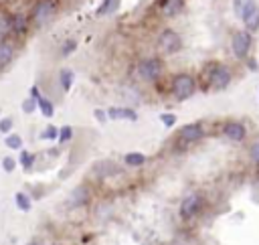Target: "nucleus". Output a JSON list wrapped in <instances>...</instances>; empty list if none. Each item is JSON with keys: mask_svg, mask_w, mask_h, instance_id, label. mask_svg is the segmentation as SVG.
<instances>
[{"mask_svg": "<svg viewBox=\"0 0 259 245\" xmlns=\"http://www.w3.org/2000/svg\"><path fill=\"white\" fill-rule=\"evenodd\" d=\"M195 91H197V81H195L192 75L180 73V75L174 77V81H172V95H174L178 101L190 99V97L195 95Z\"/></svg>", "mask_w": 259, "mask_h": 245, "instance_id": "f257e3e1", "label": "nucleus"}, {"mask_svg": "<svg viewBox=\"0 0 259 245\" xmlns=\"http://www.w3.org/2000/svg\"><path fill=\"white\" fill-rule=\"evenodd\" d=\"M73 49H75V41H67V43L63 45V49H61V51H63V55H69Z\"/></svg>", "mask_w": 259, "mask_h": 245, "instance_id": "2f4dec72", "label": "nucleus"}, {"mask_svg": "<svg viewBox=\"0 0 259 245\" xmlns=\"http://www.w3.org/2000/svg\"><path fill=\"white\" fill-rule=\"evenodd\" d=\"M209 83L213 85V89H225L231 83V71L225 65H213V69L209 71Z\"/></svg>", "mask_w": 259, "mask_h": 245, "instance_id": "39448f33", "label": "nucleus"}, {"mask_svg": "<svg viewBox=\"0 0 259 245\" xmlns=\"http://www.w3.org/2000/svg\"><path fill=\"white\" fill-rule=\"evenodd\" d=\"M59 79H61V87L67 91V89L73 85V71H71V69H63V71L59 73Z\"/></svg>", "mask_w": 259, "mask_h": 245, "instance_id": "6ab92c4d", "label": "nucleus"}, {"mask_svg": "<svg viewBox=\"0 0 259 245\" xmlns=\"http://www.w3.org/2000/svg\"><path fill=\"white\" fill-rule=\"evenodd\" d=\"M71 136H73L71 126H63L61 132H59V140H61V142H67V140H71Z\"/></svg>", "mask_w": 259, "mask_h": 245, "instance_id": "a878e982", "label": "nucleus"}, {"mask_svg": "<svg viewBox=\"0 0 259 245\" xmlns=\"http://www.w3.org/2000/svg\"><path fill=\"white\" fill-rule=\"evenodd\" d=\"M113 3H115V0H103V5L97 9V17H103V15H107V13L113 9Z\"/></svg>", "mask_w": 259, "mask_h": 245, "instance_id": "b1692460", "label": "nucleus"}, {"mask_svg": "<svg viewBox=\"0 0 259 245\" xmlns=\"http://www.w3.org/2000/svg\"><path fill=\"white\" fill-rule=\"evenodd\" d=\"M35 107H37V99H35V97H29V99H25V101H23V109H25L27 113L35 111Z\"/></svg>", "mask_w": 259, "mask_h": 245, "instance_id": "cd10ccee", "label": "nucleus"}, {"mask_svg": "<svg viewBox=\"0 0 259 245\" xmlns=\"http://www.w3.org/2000/svg\"><path fill=\"white\" fill-rule=\"evenodd\" d=\"M182 11V0H166L162 5V15L164 17H174Z\"/></svg>", "mask_w": 259, "mask_h": 245, "instance_id": "4468645a", "label": "nucleus"}, {"mask_svg": "<svg viewBox=\"0 0 259 245\" xmlns=\"http://www.w3.org/2000/svg\"><path fill=\"white\" fill-rule=\"evenodd\" d=\"M160 121H162L166 128H172V126L176 124V115H174V113H162V115H160Z\"/></svg>", "mask_w": 259, "mask_h": 245, "instance_id": "5701e85b", "label": "nucleus"}, {"mask_svg": "<svg viewBox=\"0 0 259 245\" xmlns=\"http://www.w3.org/2000/svg\"><path fill=\"white\" fill-rule=\"evenodd\" d=\"M107 117L109 119H132V121H136L138 113L134 109H130V107H109Z\"/></svg>", "mask_w": 259, "mask_h": 245, "instance_id": "9b49d317", "label": "nucleus"}, {"mask_svg": "<svg viewBox=\"0 0 259 245\" xmlns=\"http://www.w3.org/2000/svg\"><path fill=\"white\" fill-rule=\"evenodd\" d=\"M11 31H13V17H9L7 13H0V43H5Z\"/></svg>", "mask_w": 259, "mask_h": 245, "instance_id": "ddd939ff", "label": "nucleus"}, {"mask_svg": "<svg viewBox=\"0 0 259 245\" xmlns=\"http://www.w3.org/2000/svg\"><path fill=\"white\" fill-rule=\"evenodd\" d=\"M249 158H251L255 164H259V140L251 142V146H249Z\"/></svg>", "mask_w": 259, "mask_h": 245, "instance_id": "4be33fe9", "label": "nucleus"}, {"mask_svg": "<svg viewBox=\"0 0 259 245\" xmlns=\"http://www.w3.org/2000/svg\"><path fill=\"white\" fill-rule=\"evenodd\" d=\"M13 55H15L13 45H9L7 41H5V43H0V67L9 65V63H11V59H13Z\"/></svg>", "mask_w": 259, "mask_h": 245, "instance_id": "dca6fc26", "label": "nucleus"}, {"mask_svg": "<svg viewBox=\"0 0 259 245\" xmlns=\"http://www.w3.org/2000/svg\"><path fill=\"white\" fill-rule=\"evenodd\" d=\"M231 45H233L235 57L243 59V57L249 53V49H251V35L245 33V31H239V33L233 35V43H231Z\"/></svg>", "mask_w": 259, "mask_h": 245, "instance_id": "423d86ee", "label": "nucleus"}, {"mask_svg": "<svg viewBox=\"0 0 259 245\" xmlns=\"http://www.w3.org/2000/svg\"><path fill=\"white\" fill-rule=\"evenodd\" d=\"M95 117H99V119L103 121V119H105V113H103L101 109H95Z\"/></svg>", "mask_w": 259, "mask_h": 245, "instance_id": "473e14b6", "label": "nucleus"}, {"mask_svg": "<svg viewBox=\"0 0 259 245\" xmlns=\"http://www.w3.org/2000/svg\"><path fill=\"white\" fill-rule=\"evenodd\" d=\"M203 205H205V201H203V195L201 193H190V195H186L184 199H182V203H180V217L182 219H195L201 211H203Z\"/></svg>", "mask_w": 259, "mask_h": 245, "instance_id": "f03ea898", "label": "nucleus"}, {"mask_svg": "<svg viewBox=\"0 0 259 245\" xmlns=\"http://www.w3.org/2000/svg\"><path fill=\"white\" fill-rule=\"evenodd\" d=\"M27 27H29V23H27V19H25L23 15L13 17V31H15V33H25Z\"/></svg>", "mask_w": 259, "mask_h": 245, "instance_id": "a211bd4d", "label": "nucleus"}, {"mask_svg": "<svg viewBox=\"0 0 259 245\" xmlns=\"http://www.w3.org/2000/svg\"><path fill=\"white\" fill-rule=\"evenodd\" d=\"M11 128H13V119H11V117H3V119H0V132L9 134Z\"/></svg>", "mask_w": 259, "mask_h": 245, "instance_id": "393cba45", "label": "nucleus"}, {"mask_svg": "<svg viewBox=\"0 0 259 245\" xmlns=\"http://www.w3.org/2000/svg\"><path fill=\"white\" fill-rule=\"evenodd\" d=\"M162 71H164V65H162V61L156 59V57L144 59V61H140V65H138V75H140L144 81H156V79L162 75Z\"/></svg>", "mask_w": 259, "mask_h": 245, "instance_id": "20e7f679", "label": "nucleus"}, {"mask_svg": "<svg viewBox=\"0 0 259 245\" xmlns=\"http://www.w3.org/2000/svg\"><path fill=\"white\" fill-rule=\"evenodd\" d=\"M203 136H205V130H203L201 124H186V126H182L180 132H178V140L184 142V144H195V142H199Z\"/></svg>", "mask_w": 259, "mask_h": 245, "instance_id": "0eeeda50", "label": "nucleus"}, {"mask_svg": "<svg viewBox=\"0 0 259 245\" xmlns=\"http://www.w3.org/2000/svg\"><path fill=\"white\" fill-rule=\"evenodd\" d=\"M51 13H53V5L49 3V0H43V3H39V5H37L33 19H35V23H37V25H45V23L49 21Z\"/></svg>", "mask_w": 259, "mask_h": 245, "instance_id": "9d476101", "label": "nucleus"}, {"mask_svg": "<svg viewBox=\"0 0 259 245\" xmlns=\"http://www.w3.org/2000/svg\"><path fill=\"white\" fill-rule=\"evenodd\" d=\"M223 134L233 142H243L247 136V128L241 124V121H227L225 128H223Z\"/></svg>", "mask_w": 259, "mask_h": 245, "instance_id": "6e6552de", "label": "nucleus"}, {"mask_svg": "<svg viewBox=\"0 0 259 245\" xmlns=\"http://www.w3.org/2000/svg\"><path fill=\"white\" fill-rule=\"evenodd\" d=\"M257 13L255 0H235V15L243 21H249Z\"/></svg>", "mask_w": 259, "mask_h": 245, "instance_id": "1a4fd4ad", "label": "nucleus"}, {"mask_svg": "<svg viewBox=\"0 0 259 245\" xmlns=\"http://www.w3.org/2000/svg\"><path fill=\"white\" fill-rule=\"evenodd\" d=\"M29 245H41V243H39V241H31Z\"/></svg>", "mask_w": 259, "mask_h": 245, "instance_id": "72a5a7b5", "label": "nucleus"}, {"mask_svg": "<svg viewBox=\"0 0 259 245\" xmlns=\"http://www.w3.org/2000/svg\"><path fill=\"white\" fill-rule=\"evenodd\" d=\"M93 172H95L99 178H105V176H111L113 172H117V168H115V164H111V162H99V164H95Z\"/></svg>", "mask_w": 259, "mask_h": 245, "instance_id": "2eb2a0df", "label": "nucleus"}, {"mask_svg": "<svg viewBox=\"0 0 259 245\" xmlns=\"http://www.w3.org/2000/svg\"><path fill=\"white\" fill-rule=\"evenodd\" d=\"M17 205H19L21 211H29V209H31V199H29L25 193H19V195H17Z\"/></svg>", "mask_w": 259, "mask_h": 245, "instance_id": "412c9836", "label": "nucleus"}, {"mask_svg": "<svg viewBox=\"0 0 259 245\" xmlns=\"http://www.w3.org/2000/svg\"><path fill=\"white\" fill-rule=\"evenodd\" d=\"M123 162L127 166H142V164H146V156L140 154V152H130V154L123 156Z\"/></svg>", "mask_w": 259, "mask_h": 245, "instance_id": "f3484780", "label": "nucleus"}, {"mask_svg": "<svg viewBox=\"0 0 259 245\" xmlns=\"http://www.w3.org/2000/svg\"><path fill=\"white\" fill-rule=\"evenodd\" d=\"M3 168H5L7 172H13V170H15V160H13V158H5V160H3Z\"/></svg>", "mask_w": 259, "mask_h": 245, "instance_id": "7c9ffc66", "label": "nucleus"}, {"mask_svg": "<svg viewBox=\"0 0 259 245\" xmlns=\"http://www.w3.org/2000/svg\"><path fill=\"white\" fill-rule=\"evenodd\" d=\"M37 105L41 107L43 115H47V117H51V115H53V111H55V109H53V103H51L47 97H39V99H37Z\"/></svg>", "mask_w": 259, "mask_h": 245, "instance_id": "aec40b11", "label": "nucleus"}, {"mask_svg": "<svg viewBox=\"0 0 259 245\" xmlns=\"http://www.w3.org/2000/svg\"><path fill=\"white\" fill-rule=\"evenodd\" d=\"M57 134H59V130H57L55 126H49V128L43 132V136H41V138H49V140H55V138H57Z\"/></svg>", "mask_w": 259, "mask_h": 245, "instance_id": "c756f323", "label": "nucleus"}, {"mask_svg": "<svg viewBox=\"0 0 259 245\" xmlns=\"http://www.w3.org/2000/svg\"><path fill=\"white\" fill-rule=\"evenodd\" d=\"M87 201H89V189H87V187H77V189L71 193V205H73V207L87 205Z\"/></svg>", "mask_w": 259, "mask_h": 245, "instance_id": "f8f14e48", "label": "nucleus"}, {"mask_svg": "<svg viewBox=\"0 0 259 245\" xmlns=\"http://www.w3.org/2000/svg\"><path fill=\"white\" fill-rule=\"evenodd\" d=\"M158 47L164 55H174L180 47H182V41H180V35L172 29H164L158 37Z\"/></svg>", "mask_w": 259, "mask_h": 245, "instance_id": "7ed1b4c3", "label": "nucleus"}, {"mask_svg": "<svg viewBox=\"0 0 259 245\" xmlns=\"http://www.w3.org/2000/svg\"><path fill=\"white\" fill-rule=\"evenodd\" d=\"M21 144H23V140H21V136H9L7 138V146H11V148H21Z\"/></svg>", "mask_w": 259, "mask_h": 245, "instance_id": "c85d7f7f", "label": "nucleus"}, {"mask_svg": "<svg viewBox=\"0 0 259 245\" xmlns=\"http://www.w3.org/2000/svg\"><path fill=\"white\" fill-rule=\"evenodd\" d=\"M33 162H35V156H33V154H29V152H23V154H21V164H23L25 168H31Z\"/></svg>", "mask_w": 259, "mask_h": 245, "instance_id": "bb28decb", "label": "nucleus"}]
</instances>
